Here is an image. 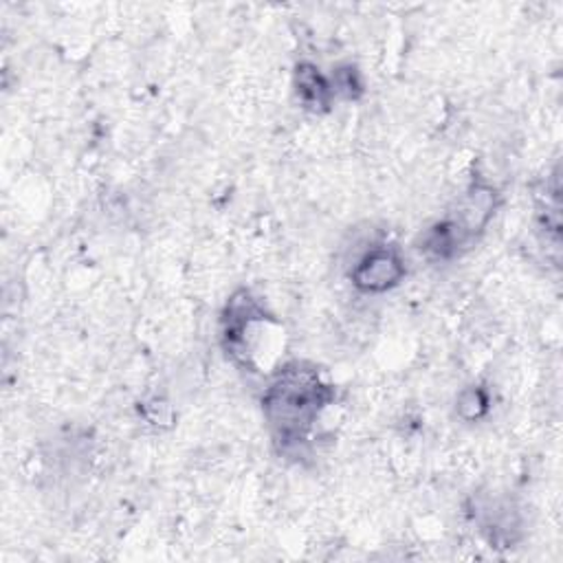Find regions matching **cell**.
<instances>
[{
    "mask_svg": "<svg viewBox=\"0 0 563 563\" xmlns=\"http://www.w3.org/2000/svg\"><path fill=\"white\" fill-rule=\"evenodd\" d=\"M487 409V396L482 394V390H476V388H472V390H465L463 394H461V399H458V412H461V416H465V418H478L482 412Z\"/></svg>",
    "mask_w": 563,
    "mask_h": 563,
    "instance_id": "277c9868",
    "label": "cell"
},
{
    "mask_svg": "<svg viewBox=\"0 0 563 563\" xmlns=\"http://www.w3.org/2000/svg\"><path fill=\"white\" fill-rule=\"evenodd\" d=\"M297 95L302 97V101L306 106L319 108V106L330 103L332 86L319 75V71L315 66L304 64L297 69Z\"/></svg>",
    "mask_w": 563,
    "mask_h": 563,
    "instance_id": "3957f363",
    "label": "cell"
},
{
    "mask_svg": "<svg viewBox=\"0 0 563 563\" xmlns=\"http://www.w3.org/2000/svg\"><path fill=\"white\" fill-rule=\"evenodd\" d=\"M334 401V388L326 383L315 366H284L265 392L262 407L267 423L284 446L306 442L321 412Z\"/></svg>",
    "mask_w": 563,
    "mask_h": 563,
    "instance_id": "6da1fadb",
    "label": "cell"
},
{
    "mask_svg": "<svg viewBox=\"0 0 563 563\" xmlns=\"http://www.w3.org/2000/svg\"><path fill=\"white\" fill-rule=\"evenodd\" d=\"M351 278L364 293H383L405 278V262L394 247L381 245L359 260Z\"/></svg>",
    "mask_w": 563,
    "mask_h": 563,
    "instance_id": "7a4b0ae2",
    "label": "cell"
}]
</instances>
